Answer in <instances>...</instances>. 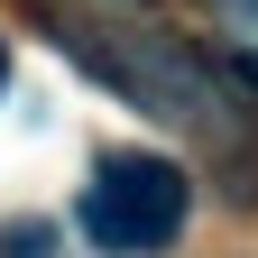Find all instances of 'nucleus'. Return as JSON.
<instances>
[{
	"mask_svg": "<svg viewBox=\"0 0 258 258\" xmlns=\"http://www.w3.org/2000/svg\"><path fill=\"white\" fill-rule=\"evenodd\" d=\"M184 212H194L184 166H175V157H148V148L102 157L92 184H83V203H74L83 240L102 249V258H157V249L184 231Z\"/></svg>",
	"mask_w": 258,
	"mask_h": 258,
	"instance_id": "obj_1",
	"label": "nucleus"
},
{
	"mask_svg": "<svg viewBox=\"0 0 258 258\" xmlns=\"http://www.w3.org/2000/svg\"><path fill=\"white\" fill-rule=\"evenodd\" d=\"M10 258H55V249H46V231H10Z\"/></svg>",
	"mask_w": 258,
	"mask_h": 258,
	"instance_id": "obj_2",
	"label": "nucleus"
},
{
	"mask_svg": "<svg viewBox=\"0 0 258 258\" xmlns=\"http://www.w3.org/2000/svg\"><path fill=\"white\" fill-rule=\"evenodd\" d=\"M0 83H10V46H0Z\"/></svg>",
	"mask_w": 258,
	"mask_h": 258,
	"instance_id": "obj_5",
	"label": "nucleus"
},
{
	"mask_svg": "<svg viewBox=\"0 0 258 258\" xmlns=\"http://www.w3.org/2000/svg\"><path fill=\"white\" fill-rule=\"evenodd\" d=\"M221 10H231V19H249V28H258V0H221Z\"/></svg>",
	"mask_w": 258,
	"mask_h": 258,
	"instance_id": "obj_4",
	"label": "nucleus"
},
{
	"mask_svg": "<svg viewBox=\"0 0 258 258\" xmlns=\"http://www.w3.org/2000/svg\"><path fill=\"white\" fill-rule=\"evenodd\" d=\"M231 83H240V92H258V55H231Z\"/></svg>",
	"mask_w": 258,
	"mask_h": 258,
	"instance_id": "obj_3",
	"label": "nucleus"
}]
</instances>
